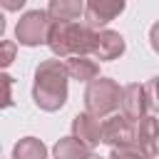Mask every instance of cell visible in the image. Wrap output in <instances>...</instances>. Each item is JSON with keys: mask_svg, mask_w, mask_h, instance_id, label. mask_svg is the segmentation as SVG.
I'll use <instances>...</instances> for the list:
<instances>
[{"mask_svg": "<svg viewBox=\"0 0 159 159\" xmlns=\"http://www.w3.org/2000/svg\"><path fill=\"white\" fill-rule=\"evenodd\" d=\"M67 62L52 57L42 60L35 67V82H32V102L42 112H57L67 102Z\"/></svg>", "mask_w": 159, "mask_h": 159, "instance_id": "6da1fadb", "label": "cell"}, {"mask_svg": "<svg viewBox=\"0 0 159 159\" xmlns=\"http://www.w3.org/2000/svg\"><path fill=\"white\" fill-rule=\"evenodd\" d=\"M97 32L89 30L84 22H52L47 47L55 57H89L94 52Z\"/></svg>", "mask_w": 159, "mask_h": 159, "instance_id": "7a4b0ae2", "label": "cell"}, {"mask_svg": "<svg viewBox=\"0 0 159 159\" xmlns=\"http://www.w3.org/2000/svg\"><path fill=\"white\" fill-rule=\"evenodd\" d=\"M122 92H124V87H119L109 77H99V80L89 82L84 89V107H87L84 112H89L97 119L112 117L114 109L122 107Z\"/></svg>", "mask_w": 159, "mask_h": 159, "instance_id": "3957f363", "label": "cell"}, {"mask_svg": "<svg viewBox=\"0 0 159 159\" xmlns=\"http://www.w3.org/2000/svg\"><path fill=\"white\" fill-rule=\"evenodd\" d=\"M50 30H52V17L47 15V10H27L25 15H20L15 25V42L25 47L47 45Z\"/></svg>", "mask_w": 159, "mask_h": 159, "instance_id": "277c9868", "label": "cell"}, {"mask_svg": "<svg viewBox=\"0 0 159 159\" xmlns=\"http://www.w3.org/2000/svg\"><path fill=\"white\" fill-rule=\"evenodd\" d=\"M124 0H89L84 7V25L94 32L107 30L104 25L112 22L117 15L124 12Z\"/></svg>", "mask_w": 159, "mask_h": 159, "instance_id": "5b68a950", "label": "cell"}, {"mask_svg": "<svg viewBox=\"0 0 159 159\" xmlns=\"http://www.w3.org/2000/svg\"><path fill=\"white\" fill-rule=\"evenodd\" d=\"M137 134V124H132L124 114H112L102 122V144H109L112 149L132 144Z\"/></svg>", "mask_w": 159, "mask_h": 159, "instance_id": "8992f818", "label": "cell"}, {"mask_svg": "<svg viewBox=\"0 0 159 159\" xmlns=\"http://www.w3.org/2000/svg\"><path fill=\"white\" fill-rule=\"evenodd\" d=\"M147 109H149L147 87L139 84V82L127 84L124 92H122V114H124L132 124H139V122L147 117Z\"/></svg>", "mask_w": 159, "mask_h": 159, "instance_id": "52a82bcc", "label": "cell"}, {"mask_svg": "<svg viewBox=\"0 0 159 159\" xmlns=\"http://www.w3.org/2000/svg\"><path fill=\"white\" fill-rule=\"evenodd\" d=\"M124 50H127V42H124V37L117 30H99L92 57L99 60V62H112V60L122 57Z\"/></svg>", "mask_w": 159, "mask_h": 159, "instance_id": "ba28073f", "label": "cell"}, {"mask_svg": "<svg viewBox=\"0 0 159 159\" xmlns=\"http://www.w3.org/2000/svg\"><path fill=\"white\" fill-rule=\"evenodd\" d=\"M72 137L87 144L89 149H94L102 142V122L92 117L89 112H80L72 117Z\"/></svg>", "mask_w": 159, "mask_h": 159, "instance_id": "9c48e42d", "label": "cell"}, {"mask_svg": "<svg viewBox=\"0 0 159 159\" xmlns=\"http://www.w3.org/2000/svg\"><path fill=\"white\" fill-rule=\"evenodd\" d=\"M134 144L142 147L147 152L149 159H154L159 154V119L147 114L139 124H137V134H134Z\"/></svg>", "mask_w": 159, "mask_h": 159, "instance_id": "30bf717a", "label": "cell"}, {"mask_svg": "<svg viewBox=\"0 0 159 159\" xmlns=\"http://www.w3.org/2000/svg\"><path fill=\"white\" fill-rule=\"evenodd\" d=\"M84 2L80 0H50L47 5V15L52 17V22H77L84 15Z\"/></svg>", "mask_w": 159, "mask_h": 159, "instance_id": "8fae6325", "label": "cell"}, {"mask_svg": "<svg viewBox=\"0 0 159 159\" xmlns=\"http://www.w3.org/2000/svg\"><path fill=\"white\" fill-rule=\"evenodd\" d=\"M67 72H70V80L87 82V84L99 80V65L92 57H70L67 60Z\"/></svg>", "mask_w": 159, "mask_h": 159, "instance_id": "7c38bea8", "label": "cell"}, {"mask_svg": "<svg viewBox=\"0 0 159 159\" xmlns=\"http://www.w3.org/2000/svg\"><path fill=\"white\" fill-rule=\"evenodd\" d=\"M52 154H55V159H87L92 154V149L75 137H62L55 142Z\"/></svg>", "mask_w": 159, "mask_h": 159, "instance_id": "4fadbf2b", "label": "cell"}, {"mask_svg": "<svg viewBox=\"0 0 159 159\" xmlns=\"http://www.w3.org/2000/svg\"><path fill=\"white\" fill-rule=\"evenodd\" d=\"M12 159H47V147L37 137H22L12 147Z\"/></svg>", "mask_w": 159, "mask_h": 159, "instance_id": "5bb4252c", "label": "cell"}, {"mask_svg": "<svg viewBox=\"0 0 159 159\" xmlns=\"http://www.w3.org/2000/svg\"><path fill=\"white\" fill-rule=\"evenodd\" d=\"M107 159H149V157H147V152H144L142 147H137V144L132 142V144H124V147L112 149Z\"/></svg>", "mask_w": 159, "mask_h": 159, "instance_id": "9a60e30c", "label": "cell"}, {"mask_svg": "<svg viewBox=\"0 0 159 159\" xmlns=\"http://www.w3.org/2000/svg\"><path fill=\"white\" fill-rule=\"evenodd\" d=\"M144 87H147L149 107H152V109H154V112L159 114V75H157V77H152V80H149V82H147Z\"/></svg>", "mask_w": 159, "mask_h": 159, "instance_id": "2e32d148", "label": "cell"}, {"mask_svg": "<svg viewBox=\"0 0 159 159\" xmlns=\"http://www.w3.org/2000/svg\"><path fill=\"white\" fill-rule=\"evenodd\" d=\"M15 45H17V42H10V40L2 42V57H0V65H2V67H7V65L15 60Z\"/></svg>", "mask_w": 159, "mask_h": 159, "instance_id": "e0dca14e", "label": "cell"}, {"mask_svg": "<svg viewBox=\"0 0 159 159\" xmlns=\"http://www.w3.org/2000/svg\"><path fill=\"white\" fill-rule=\"evenodd\" d=\"M149 45H152V50L159 55V20L149 27Z\"/></svg>", "mask_w": 159, "mask_h": 159, "instance_id": "ac0fdd59", "label": "cell"}, {"mask_svg": "<svg viewBox=\"0 0 159 159\" xmlns=\"http://www.w3.org/2000/svg\"><path fill=\"white\" fill-rule=\"evenodd\" d=\"M22 5H25V0H22V2H5L7 10H17V7H22Z\"/></svg>", "mask_w": 159, "mask_h": 159, "instance_id": "d6986e66", "label": "cell"}]
</instances>
